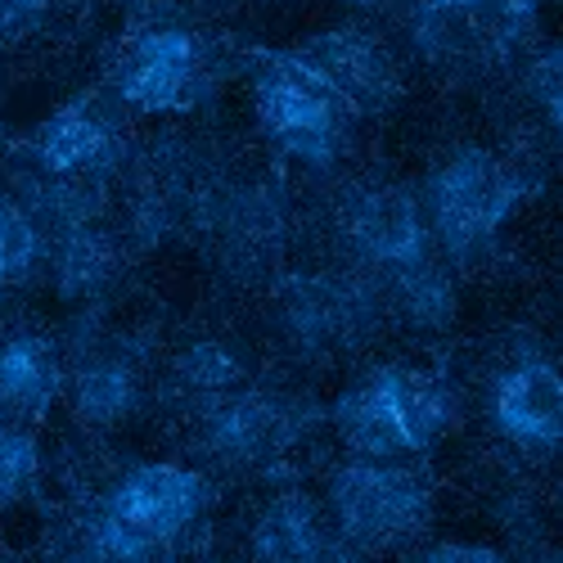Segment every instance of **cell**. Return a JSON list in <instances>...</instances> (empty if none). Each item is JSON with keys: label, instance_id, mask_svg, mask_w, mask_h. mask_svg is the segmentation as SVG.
<instances>
[{"label": "cell", "instance_id": "ffe728a7", "mask_svg": "<svg viewBox=\"0 0 563 563\" xmlns=\"http://www.w3.org/2000/svg\"><path fill=\"white\" fill-rule=\"evenodd\" d=\"M36 279H45V234L10 190H0V298L32 289Z\"/></svg>", "mask_w": 563, "mask_h": 563}, {"label": "cell", "instance_id": "5b68a950", "mask_svg": "<svg viewBox=\"0 0 563 563\" xmlns=\"http://www.w3.org/2000/svg\"><path fill=\"white\" fill-rule=\"evenodd\" d=\"M324 419L320 401L285 379L257 374L185 424V455L208 478H262Z\"/></svg>", "mask_w": 563, "mask_h": 563}, {"label": "cell", "instance_id": "7402d4cb", "mask_svg": "<svg viewBox=\"0 0 563 563\" xmlns=\"http://www.w3.org/2000/svg\"><path fill=\"white\" fill-rule=\"evenodd\" d=\"M36 487H41L36 429L0 419V509H14L23 500H32Z\"/></svg>", "mask_w": 563, "mask_h": 563}, {"label": "cell", "instance_id": "ba28073f", "mask_svg": "<svg viewBox=\"0 0 563 563\" xmlns=\"http://www.w3.org/2000/svg\"><path fill=\"white\" fill-rule=\"evenodd\" d=\"M158 343L135 330H104L100 311L77 316L64 339V397L86 433H118L154 406Z\"/></svg>", "mask_w": 563, "mask_h": 563}, {"label": "cell", "instance_id": "8fae6325", "mask_svg": "<svg viewBox=\"0 0 563 563\" xmlns=\"http://www.w3.org/2000/svg\"><path fill=\"white\" fill-rule=\"evenodd\" d=\"M122 528L140 541H150L163 559L195 550V537L208 523V509L217 505V478H208L195 464H126L90 492Z\"/></svg>", "mask_w": 563, "mask_h": 563}, {"label": "cell", "instance_id": "603a6c76", "mask_svg": "<svg viewBox=\"0 0 563 563\" xmlns=\"http://www.w3.org/2000/svg\"><path fill=\"white\" fill-rule=\"evenodd\" d=\"M59 14V0H0V51L45 32Z\"/></svg>", "mask_w": 563, "mask_h": 563}, {"label": "cell", "instance_id": "cb8c5ba5", "mask_svg": "<svg viewBox=\"0 0 563 563\" xmlns=\"http://www.w3.org/2000/svg\"><path fill=\"white\" fill-rule=\"evenodd\" d=\"M410 559H429V563H500L505 554L492 550V545H455V541H442V545H410L406 550Z\"/></svg>", "mask_w": 563, "mask_h": 563}, {"label": "cell", "instance_id": "6da1fadb", "mask_svg": "<svg viewBox=\"0 0 563 563\" xmlns=\"http://www.w3.org/2000/svg\"><path fill=\"white\" fill-rule=\"evenodd\" d=\"M330 257L379 285L393 324L442 334L455 320V266L433 244L415 185L397 176H347L324 199Z\"/></svg>", "mask_w": 563, "mask_h": 563}, {"label": "cell", "instance_id": "44dd1931", "mask_svg": "<svg viewBox=\"0 0 563 563\" xmlns=\"http://www.w3.org/2000/svg\"><path fill=\"white\" fill-rule=\"evenodd\" d=\"M519 104L537 113L541 135L554 145L563 126V51L554 41L541 51H528V64L519 68Z\"/></svg>", "mask_w": 563, "mask_h": 563}, {"label": "cell", "instance_id": "2e32d148", "mask_svg": "<svg viewBox=\"0 0 563 563\" xmlns=\"http://www.w3.org/2000/svg\"><path fill=\"white\" fill-rule=\"evenodd\" d=\"M244 554L266 563H320V559H352L324 496H311L307 487H275L244 528Z\"/></svg>", "mask_w": 563, "mask_h": 563}, {"label": "cell", "instance_id": "8992f818", "mask_svg": "<svg viewBox=\"0 0 563 563\" xmlns=\"http://www.w3.org/2000/svg\"><path fill=\"white\" fill-rule=\"evenodd\" d=\"M249 81L257 131L279 158H294L311 172H339L352 158L361 118L298 59L285 51H253Z\"/></svg>", "mask_w": 563, "mask_h": 563}, {"label": "cell", "instance_id": "4fadbf2b", "mask_svg": "<svg viewBox=\"0 0 563 563\" xmlns=\"http://www.w3.org/2000/svg\"><path fill=\"white\" fill-rule=\"evenodd\" d=\"M483 410L505 446H514L528 460H554L563 438V384L554 356L537 343L509 352L492 369Z\"/></svg>", "mask_w": 563, "mask_h": 563}, {"label": "cell", "instance_id": "277c9868", "mask_svg": "<svg viewBox=\"0 0 563 563\" xmlns=\"http://www.w3.org/2000/svg\"><path fill=\"white\" fill-rule=\"evenodd\" d=\"M298 212L275 163H234L217 154L190 244L234 289H266L289 266Z\"/></svg>", "mask_w": 563, "mask_h": 563}, {"label": "cell", "instance_id": "7a4b0ae2", "mask_svg": "<svg viewBox=\"0 0 563 563\" xmlns=\"http://www.w3.org/2000/svg\"><path fill=\"white\" fill-rule=\"evenodd\" d=\"M262 294L271 343L302 369L347 365L393 330L379 285L339 257L285 266Z\"/></svg>", "mask_w": 563, "mask_h": 563}, {"label": "cell", "instance_id": "52a82bcc", "mask_svg": "<svg viewBox=\"0 0 563 563\" xmlns=\"http://www.w3.org/2000/svg\"><path fill=\"white\" fill-rule=\"evenodd\" d=\"M320 496L352 559L406 554L433 528V483L410 460L347 455L330 468Z\"/></svg>", "mask_w": 563, "mask_h": 563}, {"label": "cell", "instance_id": "e0dca14e", "mask_svg": "<svg viewBox=\"0 0 563 563\" xmlns=\"http://www.w3.org/2000/svg\"><path fill=\"white\" fill-rule=\"evenodd\" d=\"M64 397V339L41 324L0 330V419L36 429Z\"/></svg>", "mask_w": 563, "mask_h": 563}, {"label": "cell", "instance_id": "ac0fdd59", "mask_svg": "<svg viewBox=\"0 0 563 563\" xmlns=\"http://www.w3.org/2000/svg\"><path fill=\"white\" fill-rule=\"evenodd\" d=\"M324 419L334 424V433H339L347 455H365V460H419L410 451V438L401 429V419H397L384 365L365 369L356 384H347V393L330 410H324Z\"/></svg>", "mask_w": 563, "mask_h": 563}, {"label": "cell", "instance_id": "9a60e30c", "mask_svg": "<svg viewBox=\"0 0 563 563\" xmlns=\"http://www.w3.org/2000/svg\"><path fill=\"white\" fill-rule=\"evenodd\" d=\"M262 374L253 347L234 334H190L167 356H158L154 406L167 410L176 424H190L195 415L217 406L221 397L240 393Z\"/></svg>", "mask_w": 563, "mask_h": 563}, {"label": "cell", "instance_id": "d6986e66", "mask_svg": "<svg viewBox=\"0 0 563 563\" xmlns=\"http://www.w3.org/2000/svg\"><path fill=\"white\" fill-rule=\"evenodd\" d=\"M388 374V388H393V406H397V419L410 438V451L415 455H429L464 415V397L460 388L438 369H419V365H384Z\"/></svg>", "mask_w": 563, "mask_h": 563}, {"label": "cell", "instance_id": "5bb4252c", "mask_svg": "<svg viewBox=\"0 0 563 563\" xmlns=\"http://www.w3.org/2000/svg\"><path fill=\"white\" fill-rule=\"evenodd\" d=\"M131 244L113 212L86 217L45 234V279L77 316L104 311L131 266Z\"/></svg>", "mask_w": 563, "mask_h": 563}, {"label": "cell", "instance_id": "30bf717a", "mask_svg": "<svg viewBox=\"0 0 563 563\" xmlns=\"http://www.w3.org/2000/svg\"><path fill=\"white\" fill-rule=\"evenodd\" d=\"M131 145H135L131 109L109 86H90L81 96H73L68 104H59L45 122H36L10 154L32 163L36 172L109 185L113 190L118 172L131 158Z\"/></svg>", "mask_w": 563, "mask_h": 563}, {"label": "cell", "instance_id": "7c38bea8", "mask_svg": "<svg viewBox=\"0 0 563 563\" xmlns=\"http://www.w3.org/2000/svg\"><path fill=\"white\" fill-rule=\"evenodd\" d=\"M285 55L316 73L330 90H339L356 118H388L406 100L401 55L393 36L374 23H339L311 32Z\"/></svg>", "mask_w": 563, "mask_h": 563}, {"label": "cell", "instance_id": "3957f363", "mask_svg": "<svg viewBox=\"0 0 563 563\" xmlns=\"http://www.w3.org/2000/svg\"><path fill=\"white\" fill-rule=\"evenodd\" d=\"M545 180V158L532 145H451L415 185L429 234L455 271H474L492 257L509 212L532 199Z\"/></svg>", "mask_w": 563, "mask_h": 563}, {"label": "cell", "instance_id": "9c48e42d", "mask_svg": "<svg viewBox=\"0 0 563 563\" xmlns=\"http://www.w3.org/2000/svg\"><path fill=\"white\" fill-rule=\"evenodd\" d=\"M230 51L203 27H131L109 64V90L131 113H195L230 77Z\"/></svg>", "mask_w": 563, "mask_h": 563}]
</instances>
